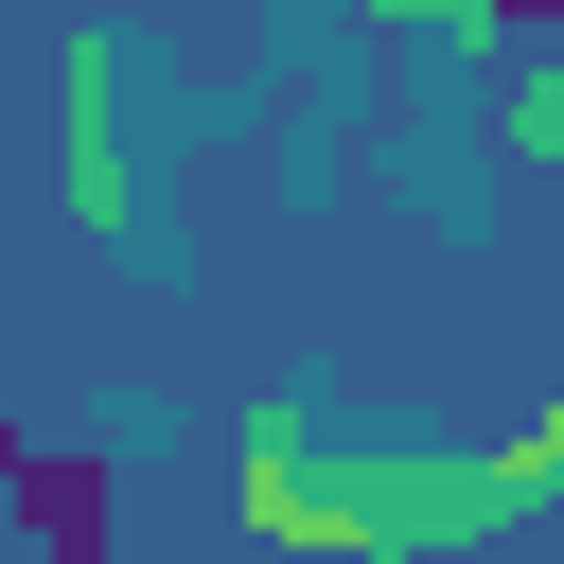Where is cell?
<instances>
[{"label":"cell","mask_w":564,"mask_h":564,"mask_svg":"<svg viewBox=\"0 0 564 564\" xmlns=\"http://www.w3.org/2000/svg\"><path fill=\"white\" fill-rule=\"evenodd\" d=\"M511 141H546V159H564V70H529V88H511Z\"/></svg>","instance_id":"cell-3"},{"label":"cell","mask_w":564,"mask_h":564,"mask_svg":"<svg viewBox=\"0 0 564 564\" xmlns=\"http://www.w3.org/2000/svg\"><path fill=\"white\" fill-rule=\"evenodd\" d=\"M388 18H476V35H564V0H388Z\"/></svg>","instance_id":"cell-2"},{"label":"cell","mask_w":564,"mask_h":564,"mask_svg":"<svg viewBox=\"0 0 564 564\" xmlns=\"http://www.w3.org/2000/svg\"><path fill=\"white\" fill-rule=\"evenodd\" d=\"M0 529H35V546H106V458H18V476H0Z\"/></svg>","instance_id":"cell-1"}]
</instances>
